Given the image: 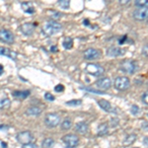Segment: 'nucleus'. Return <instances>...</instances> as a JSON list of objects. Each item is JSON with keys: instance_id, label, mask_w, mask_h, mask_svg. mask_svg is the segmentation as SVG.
Masks as SVG:
<instances>
[{"instance_id": "nucleus-7", "label": "nucleus", "mask_w": 148, "mask_h": 148, "mask_svg": "<svg viewBox=\"0 0 148 148\" xmlns=\"http://www.w3.org/2000/svg\"><path fill=\"white\" fill-rule=\"evenodd\" d=\"M62 141L67 147L76 148L79 144V137L75 134H66L62 137Z\"/></svg>"}, {"instance_id": "nucleus-10", "label": "nucleus", "mask_w": 148, "mask_h": 148, "mask_svg": "<svg viewBox=\"0 0 148 148\" xmlns=\"http://www.w3.org/2000/svg\"><path fill=\"white\" fill-rule=\"evenodd\" d=\"M132 16L137 21H144L148 18V8H137L133 11Z\"/></svg>"}, {"instance_id": "nucleus-32", "label": "nucleus", "mask_w": 148, "mask_h": 148, "mask_svg": "<svg viewBox=\"0 0 148 148\" xmlns=\"http://www.w3.org/2000/svg\"><path fill=\"white\" fill-rule=\"evenodd\" d=\"M141 52H142L143 56H145L146 57H148V44H146V45H144V46H143Z\"/></svg>"}, {"instance_id": "nucleus-3", "label": "nucleus", "mask_w": 148, "mask_h": 148, "mask_svg": "<svg viewBox=\"0 0 148 148\" xmlns=\"http://www.w3.org/2000/svg\"><path fill=\"white\" fill-rule=\"evenodd\" d=\"M120 69L123 72L128 73V74H134L137 69L136 62L132 59H123L121 62Z\"/></svg>"}, {"instance_id": "nucleus-29", "label": "nucleus", "mask_w": 148, "mask_h": 148, "mask_svg": "<svg viewBox=\"0 0 148 148\" xmlns=\"http://www.w3.org/2000/svg\"><path fill=\"white\" fill-rule=\"evenodd\" d=\"M81 104H82L81 100H71V101L66 102V105L68 106H80Z\"/></svg>"}, {"instance_id": "nucleus-33", "label": "nucleus", "mask_w": 148, "mask_h": 148, "mask_svg": "<svg viewBox=\"0 0 148 148\" xmlns=\"http://www.w3.org/2000/svg\"><path fill=\"white\" fill-rule=\"evenodd\" d=\"M22 148H37V145L35 143H28V144H24L22 145Z\"/></svg>"}, {"instance_id": "nucleus-36", "label": "nucleus", "mask_w": 148, "mask_h": 148, "mask_svg": "<svg viewBox=\"0 0 148 148\" xmlns=\"http://www.w3.org/2000/svg\"><path fill=\"white\" fill-rule=\"evenodd\" d=\"M86 90L87 91H90V92H93V93H98V94H103L102 91H98V90H94L92 89V88H86Z\"/></svg>"}, {"instance_id": "nucleus-2", "label": "nucleus", "mask_w": 148, "mask_h": 148, "mask_svg": "<svg viewBox=\"0 0 148 148\" xmlns=\"http://www.w3.org/2000/svg\"><path fill=\"white\" fill-rule=\"evenodd\" d=\"M86 73L94 76V77H100L105 73V68L98 63H89L85 67Z\"/></svg>"}, {"instance_id": "nucleus-17", "label": "nucleus", "mask_w": 148, "mask_h": 148, "mask_svg": "<svg viewBox=\"0 0 148 148\" xmlns=\"http://www.w3.org/2000/svg\"><path fill=\"white\" fill-rule=\"evenodd\" d=\"M26 114L28 116H39V114H42V110H40L39 107H30L27 111H26Z\"/></svg>"}, {"instance_id": "nucleus-38", "label": "nucleus", "mask_w": 148, "mask_h": 148, "mask_svg": "<svg viewBox=\"0 0 148 148\" xmlns=\"http://www.w3.org/2000/svg\"><path fill=\"white\" fill-rule=\"evenodd\" d=\"M120 3L121 4H128V3H130V1H128V0H126V1H125V0H121Z\"/></svg>"}, {"instance_id": "nucleus-12", "label": "nucleus", "mask_w": 148, "mask_h": 148, "mask_svg": "<svg viewBox=\"0 0 148 148\" xmlns=\"http://www.w3.org/2000/svg\"><path fill=\"white\" fill-rule=\"evenodd\" d=\"M96 85L99 87V89H101V90H108L111 88V86L113 85V82H112L111 78L103 77L97 81Z\"/></svg>"}, {"instance_id": "nucleus-5", "label": "nucleus", "mask_w": 148, "mask_h": 148, "mask_svg": "<svg viewBox=\"0 0 148 148\" xmlns=\"http://www.w3.org/2000/svg\"><path fill=\"white\" fill-rule=\"evenodd\" d=\"M59 123H60V116L57 114H49L45 119V123L49 128L56 127L59 125Z\"/></svg>"}, {"instance_id": "nucleus-1", "label": "nucleus", "mask_w": 148, "mask_h": 148, "mask_svg": "<svg viewBox=\"0 0 148 148\" xmlns=\"http://www.w3.org/2000/svg\"><path fill=\"white\" fill-rule=\"evenodd\" d=\"M62 29V25L57 23L56 21H49L42 26V32L47 36H53L57 34Z\"/></svg>"}, {"instance_id": "nucleus-18", "label": "nucleus", "mask_w": 148, "mask_h": 148, "mask_svg": "<svg viewBox=\"0 0 148 148\" xmlns=\"http://www.w3.org/2000/svg\"><path fill=\"white\" fill-rule=\"evenodd\" d=\"M109 131V125L108 123H102V125H99V127H98V135H100V136H102V135H105L107 134Z\"/></svg>"}, {"instance_id": "nucleus-8", "label": "nucleus", "mask_w": 148, "mask_h": 148, "mask_svg": "<svg viewBox=\"0 0 148 148\" xmlns=\"http://www.w3.org/2000/svg\"><path fill=\"white\" fill-rule=\"evenodd\" d=\"M100 57H101V51L98 49L90 47V49H87L84 51V58L87 59V60H96Z\"/></svg>"}, {"instance_id": "nucleus-30", "label": "nucleus", "mask_w": 148, "mask_h": 148, "mask_svg": "<svg viewBox=\"0 0 148 148\" xmlns=\"http://www.w3.org/2000/svg\"><path fill=\"white\" fill-rule=\"evenodd\" d=\"M130 112L133 116H136V114H139V108H138L136 105H132V106L130 107Z\"/></svg>"}, {"instance_id": "nucleus-21", "label": "nucleus", "mask_w": 148, "mask_h": 148, "mask_svg": "<svg viewBox=\"0 0 148 148\" xmlns=\"http://www.w3.org/2000/svg\"><path fill=\"white\" fill-rule=\"evenodd\" d=\"M62 46L65 49H71L73 47V40L71 39V38H65V39L63 40L62 42Z\"/></svg>"}, {"instance_id": "nucleus-28", "label": "nucleus", "mask_w": 148, "mask_h": 148, "mask_svg": "<svg viewBox=\"0 0 148 148\" xmlns=\"http://www.w3.org/2000/svg\"><path fill=\"white\" fill-rule=\"evenodd\" d=\"M58 4L60 7H62L63 9H68L70 6V1L69 0H59Z\"/></svg>"}, {"instance_id": "nucleus-9", "label": "nucleus", "mask_w": 148, "mask_h": 148, "mask_svg": "<svg viewBox=\"0 0 148 148\" xmlns=\"http://www.w3.org/2000/svg\"><path fill=\"white\" fill-rule=\"evenodd\" d=\"M15 38L10 31L8 30H0V42H5V44L11 45L14 42Z\"/></svg>"}, {"instance_id": "nucleus-11", "label": "nucleus", "mask_w": 148, "mask_h": 148, "mask_svg": "<svg viewBox=\"0 0 148 148\" xmlns=\"http://www.w3.org/2000/svg\"><path fill=\"white\" fill-rule=\"evenodd\" d=\"M98 104H99L100 108L104 110L107 113H113V114H116V110L112 106V104L109 101L105 99H101L98 101Z\"/></svg>"}, {"instance_id": "nucleus-15", "label": "nucleus", "mask_w": 148, "mask_h": 148, "mask_svg": "<svg viewBox=\"0 0 148 148\" xmlns=\"http://www.w3.org/2000/svg\"><path fill=\"white\" fill-rule=\"evenodd\" d=\"M0 56L10 57L11 59H16L17 54H16L14 51H10L9 49H6V47H0Z\"/></svg>"}, {"instance_id": "nucleus-34", "label": "nucleus", "mask_w": 148, "mask_h": 148, "mask_svg": "<svg viewBox=\"0 0 148 148\" xmlns=\"http://www.w3.org/2000/svg\"><path fill=\"white\" fill-rule=\"evenodd\" d=\"M54 90H56V92H62L63 90H64V86L61 85V84H58V85L56 86Z\"/></svg>"}, {"instance_id": "nucleus-26", "label": "nucleus", "mask_w": 148, "mask_h": 148, "mask_svg": "<svg viewBox=\"0 0 148 148\" xmlns=\"http://www.w3.org/2000/svg\"><path fill=\"white\" fill-rule=\"evenodd\" d=\"M134 5L138 8H148V0H136L134 1Z\"/></svg>"}, {"instance_id": "nucleus-4", "label": "nucleus", "mask_w": 148, "mask_h": 148, "mask_svg": "<svg viewBox=\"0 0 148 148\" xmlns=\"http://www.w3.org/2000/svg\"><path fill=\"white\" fill-rule=\"evenodd\" d=\"M114 86L119 91H125L130 87V80L126 76H119L114 79Z\"/></svg>"}, {"instance_id": "nucleus-22", "label": "nucleus", "mask_w": 148, "mask_h": 148, "mask_svg": "<svg viewBox=\"0 0 148 148\" xmlns=\"http://www.w3.org/2000/svg\"><path fill=\"white\" fill-rule=\"evenodd\" d=\"M136 140V134H130L125 137V139L123 140V144L128 146V145H131L133 142Z\"/></svg>"}, {"instance_id": "nucleus-41", "label": "nucleus", "mask_w": 148, "mask_h": 148, "mask_svg": "<svg viewBox=\"0 0 148 148\" xmlns=\"http://www.w3.org/2000/svg\"><path fill=\"white\" fill-rule=\"evenodd\" d=\"M146 21H147V24H148V18H147V20H146Z\"/></svg>"}, {"instance_id": "nucleus-23", "label": "nucleus", "mask_w": 148, "mask_h": 148, "mask_svg": "<svg viewBox=\"0 0 148 148\" xmlns=\"http://www.w3.org/2000/svg\"><path fill=\"white\" fill-rule=\"evenodd\" d=\"M54 145V140L52 138H46L42 141V148H52Z\"/></svg>"}, {"instance_id": "nucleus-42", "label": "nucleus", "mask_w": 148, "mask_h": 148, "mask_svg": "<svg viewBox=\"0 0 148 148\" xmlns=\"http://www.w3.org/2000/svg\"><path fill=\"white\" fill-rule=\"evenodd\" d=\"M134 148H139V147H134Z\"/></svg>"}, {"instance_id": "nucleus-37", "label": "nucleus", "mask_w": 148, "mask_h": 148, "mask_svg": "<svg viewBox=\"0 0 148 148\" xmlns=\"http://www.w3.org/2000/svg\"><path fill=\"white\" fill-rule=\"evenodd\" d=\"M143 141H144V145L148 148V137H144V139H143Z\"/></svg>"}, {"instance_id": "nucleus-24", "label": "nucleus", "mask_w": 148, "mask_h": 148, "mask_svg": "<svg viewBox=\"0 0 148 148\" xmlns=\"http://www.w3.org/2000/svg\"><path fill=\"white\" fill-rule=\"evenodd\" d=\"M11 105V101L9 99H2L1 101H0V110H6L8 109L9 107H10Z\"/></svg>"}, {"instance_id": "nucleus-40", "label": "nucleus", "mask_w": 148, "mask_h": 148, "mask_svg": "<svg viewBox=\"0 0 148 148\" xmlns=\"http://www.w3.org/2000/svg\"><path fill=\"white\" fill-rule=\"evenodd\" d=\"M65 148H74V147H65Z\"/></svg>"}, {"instance_id": "nucleus-25", "label": "nucleus", "mask_w": 148, "mask_h": 148, "mask_svg": "<svg viewBox=\"0 0 148 148\" xmlns=\"http://www.w3.org/2000/svg\"><path fill=\"white\" fill-rule=\"evenodd\" d=\"M71 126H72V121L69 120V119H66V120H64L62 123H61V130H70Z\"/></svg>"}, {"instance_id": "nucleus-13", "label": "nucleus", "mask_w": 148, "mask_h": 148, "mask_svg": "<svg viewBox=\"0 0 148 148\" xmlns=\"http://www.w3.org/2000/svg\"><path fill=\"white\" fill-rule=\"evenodd\" d=\"M21 31L24 35L26 36H31L34 34L35 32V25L32 23H25L21 26Z\"/></svg>"}, {"instance_id": "nucleus-35", "label": "nucleus", "mask_w": 148, "mask_h": 148, "mask_svg": "<svg viewBox=\"0 0 148 148\" xmlns=\"http://www.w3.org/2000/svg\"><path fill=\"white\" fill-rule=\"evenodd\" d=\"M45 98H46L47 101H54V97L52 96L51 93H46V95H45Z\"/></svg>"}, {"instance_id": "nucleus-19", "label": "nucleus", "mask_w": 148, "mask_h": 148, "mask_svg": "<svg viewBox=\"0 0 148 148\" xmlns=\"http://www.w3.org/2000/svg\"><path fill=\"white\" fill-rule=\"evenodd\" d=\"M21 7H22L23 11L26 12V13H28V14H33L35 12L34 6H33L31 3H27V2H25V3L21 4Z\"/></svg>"}, {"instance_id": "nucleus-6", "label": "nucleus", "mask_w": 148, "mask_h": 148, "mask_svg": "<svg viewBox=\"0 0 148 148\" xmlns=\"http://www.w3.org/2000/svg\"><path fill=\"white\" fill-rule=\"evenodd\" d=\"M33 134L31 131H22V132H19L16 136V139L19 143H21L22 145L24 144H28V143H31L33 140Z\"/></svg>"}, {"instance_id": "nucleus-16", "label": "nucleus", "mask_w": 148, "mask_h": 148, "mask_svg": "<svg viewBox=\"0 0 148 148\" xmlns=\"http://www.w3.org/2000/svg\"><path fill=\"white\" fill-rule=\"evenodd\" d=\"M75 130L78 133H80V134H85V133L88 131V130H89V127H88L87 123L81 121V123H78L77 125H76Z\"/></svg>"}, {"instance_id": "nucleus-31", "label": "nucleus", "mask_w": 148, "mask_h": 148, "mask_svg": "<svg viewBox=\"0 0 148 148\" xmlns=\"http://www.w3.org/2000/svg\"><path fill=\"white\" fill-rule=\"evenodd\" d=\"M141 100H142V102L144 103L145 105H147V106H148V91L143 93L142 96H141Z\"/></svg>"}, {"instance_id": "nucleus-39", "label": "nucleus", "mask_w": 148, "mask_h": 148, "mask_svg": "<svg viewBox=\"0 0 148 148\" xmlns=\"http://www.w3.org/2000/svg\"><path fill=\"white\" fill-rule=\"evenodd\" d=\"M3 71H4V68H3V66L0 64V75H2V73H3Z\"/></svg>"}, {"instance_id": "nucleus-27", "label": "nucleus", "mask_w": 148, "mask_h": 148, "mask_svg": "<svg viewBox=\"0 0 148 148\" xmlns=\"http://www.w3.org/2000/svg\"><path fill=\"white\" fill-rule=\"evenodd\" d=\"M49 17L51 19H53V21L61 18V16H62V14L58 11H49Z\"/></svg>"}, {"instance_id": "nucleus-20", "label": "nucleus", "mask_w": 148, "mask_h": 148, "mask_svg": "<svg viewBox=\"0 0 148 148\" xmlns=\"http://www.w3.org/2000/svg\"><path fill=\"white\" fill-rule=\"evenodd\" d=\"M13 95H14V97L17 98V99L24 100L30 95V91H15V92H13Z\"/></svg>"}, {"instance_id": "nucleus-14", "label": "nucleus", "mask_w": 148, "mask_h": 148, "mask_svg": "<svg viewBox=\"0 0 148 148\" xmlns=\"http://www.w3.org/2000/svg\"><path fill=\"white\" fill-rule=\"evenodd\" d=\"M125 53V51L123 49H120V47H109L108 51H107V56H110V57H118L120 56H123Z\"/></svg>"}]
</instances>
